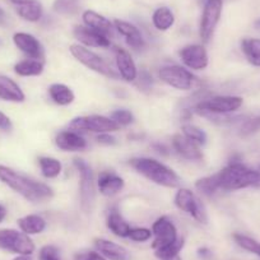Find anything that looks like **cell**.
Here are the masks:
<instances>
[{"mask_svg":"<svg viewBox=\"0 0 260 260\" xmlns=\"http://www.w3.org/2000/svg\"><path fill=\"white\" fill-rule=\"evenodd\" d=\"M0 180L32 203L47 201L54 195V191L49 185L29 179L3 165H0Z\"/></svg>","mask_w":260,"mask_h":260,"instance_id":"1","label":"cell"},{"mask_svg":"<svg viewBox=\"0 0 260 260\" xmlns=\"http://www.w3.org/2000/svg\"><path fill=\"white\" fill-rule=\"evenodd\" d=\"M219 187L223 191L245 189L249 186H260V171L252 170L234 161L217 174Z\"/></svg>","mask_w":260,"mask_h":260,"instance_id":"2","label":"cell"},{"mask_svg":"<svg viewBox=\"0 0 260 260\" xmlns=\"http://www.w3.org/2000/svg\"><path fill=\"white\" fill-rule=\"evenodd\" d=\"M129 165L137 172L143 175L144 177L151 180L154 184L165 187H177L180 185L179 175L157 159L148 158V157H139V158L130 159Z\"/></svg>","mask_w":260,"mask_h":260,"instance_id":"3","label":"cell"},{"mask_svg":"<svg viewBox=\"0 0 260 260\" xmlns=\"http://www.w3.org/2000/svg\"><path fill=\"white\" fill-rule=\"evenodd\" d=\"M244 104L242 97L239 96H214L211 99L201 100L194 106V111L202 114L229 115L237 111Z\"/></svg>","mask_w":260,"mask_h":260,"instance_id":"4","label":"cell"},{"mask_svg":"<svg viewBox=\"0 0 260 260\" xmlns=\"http://www.w3.org/2000/svg\"><path fill=\"white\" fill-rule=\"evenodd\" d=\"M74 166L78 170L79 177V197H81V206L86 213H91L93 208L94 199H96V189H94L93 171L86 161L81 158L74 159Z\"/></svg>","mask_w":260,"mask_h":260,"instance_id":"5","label":"cell"},{"mask_svg":"<svg viewBox=\"0 0 260 260\" xmlns=\"http://www.w3.org/2000/svg\"><path fill=\"white\" fill-rule=\"evenodd\" d=\"M71 52L79 62L87 67L91 71L96 72V73L101 74V76L107 77L110 79H117L119 78V74L116 72H114V69H111L109 64L102 59L101 56L96 54V52L91 51L89 49H87L83 45H72L71 46Z\"/></svg>","mask_w":260,"mask_h":260,"instance_id":"6","label":"cell"},{"mask_svg":"<svg viewBox=\"0 0 260 260\" xmlns=\"http://www.w3.org/2000/svg\"><path fill=\"white\" fill-rule=\"evenodd\" d=\"M175 206L180 211L189 214L191 218L199 223L206 224L208 222V214H207L206 207L202 203L201 199L189 189L181 187L175 195Z\"/></svg>","mask_w":260,"mask_h":260,"instance_id":"7","label":"cell"},{"mask_svg":"<svg viewBox=\"0 0 260 260\" xmlns=\"http://www.w3.org/2000/svg\"><path fill=\"white\" fill-rule=\"evenodd\" d=\"M158 76L162 82L167 86L172 87L180 91H190L194 88V84L197 82V77L180 65H166L162 67L158 72Z\"/></svg>","mask_w":260,"mask_h":260,"instance_id":"8","label":"cell"},{"mask_svg":"<svg viewBox=\"0 0 260 260\" xmlns=\"http://www.w3.org/2000/svg\"><path fill=\"white\" fill-rule=\"evenodd\" d=\"M69 127L74 132H93V133H111L119 130V125L111 117L102 115H89V116H79L71 121Z\"/></svg>","mask_w":260,"mask_h":260,"instance_id":"9","label":"cell"},{"mask_svg":"<svg viewBox=\"0 0 260 260\" xmlns=\"http://www.w3.org/2000/svg\"><path fill=\"white\" fill-rule=\"evenodd\" d=\"M0 249L18 255H31L35 251V244L22 231L0 230Z\"/></svg>","mask_w":260,"mask_h":260,"instance_id":"10","label":"cell"},{"mask_svg":"<svg viewBox=\"0 0 260 260\" xmlns=\"http://www.w3.org/2000/svg\"><path fill=\"white\" fill-rule=\"evenodd\" d=\"M222 0H206L204 2L203 14L199 27V35L204 44H208L213 37L216 27L221 19Z\"/></svg>","mask_w":260,"mask_h":260,"instance_id":"11","label":"cell"},{"mask_svg":"<svg viewBox=\"0 0 260 260\" xmlns=\"http://www.w3.org/2000/svg\"><path fill=\"white\" fill-rule=\"evenodd\" d=\"M152 234H153L154 240L152 242V249L157 250L161 247L167 246L179 239L177 236V229L174 222L166 216L159 217L152 226Z\"/></svg>","mask_w":260,"mask_h":260,"instance_id":"12","label":"cell"},{"mask_svg":"<svg viewBox=\"0 0 260 260\" xmlns=\"http://www.w3.org/2000/svg\"><path fill=\"white\" fill-rule=\"evenodd\" d=\"M182 62L192 71H203L208 67V52L203 45H187L179 52Z\"/></svg>","mask_w":260,"mask_h":260,"instance_id":"13","label":"cell"},{"mask_svg":"<svg viewBox=\"0 0 260 260\" xmlns=\"http://www.w3.org/2000/svg\"><path fill=\"white\" fill-rule=\"evenodd\" d=\"M114 54L119 76L125 82L136 81L137 77H138V69H137V65L132 55H130V52L122 49V47L116 46L114 47Z\"/></svg>","mask_w":260,"mask_h":260,"instance_id":"14","label":"cell"},{"mask_svg":"<svg viewBox=\"0 0 260 260\" xmlns=\"http://www.w3.org/2000/svg\"><path fill=\"white\" fill-rule=\"evenodd\" d=\"M13 42L24 55L29 59L41 60L44 59L45 51L41 42L32 35L26 34V32H17L13 36Z\"/></svg>","mask_w":260,"mask_h":260,"instance_id":"15","label":"cell"},{"mask_svg":"<svg viewBox=\"0 0 260 260\" xmlns=\"http://www.w3.org/2000/svg\"><path fill=\"white\" fill-rule=\"evenodd\" d=\"M114 27L121 36L125 37V41H126L129 47L137 50V51L143 50L146 47V41H144L142 32L139 31L138 27L129 23V22L120 21V19H115Z\"/></svg>","mask_w":260,"mask_h":260,"instance_id":"16","label":"cell"},{"mask_svg":"<svg viewBox=\"0 0 260 260\" xmlns=\"http://www.w3.org/2000/svg\"><path fill=\"white\" fill-rule=\"evenodd\" d=\"M73 34L74 37H76L81 44H83L84 46L106 49V47H110V45H111L109 37L100 34V32L94 31V29L89 28V27L76 26L73 29Z\"/></svg>","mask_w":260,"mask_h":260,"instance_id":"17","label":"cell"},{"mask_svg":"<svg viewBox=\"0 0 260 260\" xmlns=\"http://www.w3.org/2000/svg\"><path fill=\"white\" fill-rule=\"evenodd\" d=\"M55 144L57 148L65 152H79L87 148V141L79 136L74 130H65L60 132L55 137Z\"/></svg>","mask_w":260,"mask_h":260,"instance_id":"18","label":"cell"},{"mask_svg":"<svg viewBox=\"0 0 260 260\" xmlns=\"http://www.w3.org/2000/svg\"><path fill=\"white\" fill-rule=\"evenodd\" d=\"M172 147L179 156L187 161H201L203 159V153L199 149L198 144H195L182 134H176L172 138Z\"/></svg>","mask_w":260,"mask_h":260,"instance_id":"19","label":"cell"},{"mask_svg":"<svg viewBox=\"0 0 260 260\" xmlns=\"http://www.w3.org/2000/svg\"><path fill=\"white\" fill-rule=\"evenodd\" d=\"M99 190L105 197H114L119 194L125 186V181L121 176L112 171H102L100 172L99 179H97Z\"/></svg>","mask_w":260,"mask_h":260,"instance_id":"20","label":"cell"},{"mask_svg":"<svg viewBox=\"0 0 260 260\" xmlns=\"http://www.w3.org/2000/svg\"><path fill=\"white\" fill-rule=\"evenodd\" d=\"M94 246L97 251L104 255L107 260H130V252L121 245L106 239H96Z\"/></svg>","mask_w":260,"mask_h":260,"instance_id":"21","label":"cell"},{"mask_svg":"<svg viewBox=\"0 0 260 260\" xmlns=\"http://www.w3.org/2000/svg\"><path fill=\"white\" fill-rule=\"evenodd\" d=\"M82 18H83V22L86 23L87 27L105 35L106 37L114 35V23L110 22L107 18H105L104 16H101V14L96 13L93 11H86L83 16H82Z\"/></svg>","mask_w":260,"mask_h":260,"instance_id":"22","label":"cell"},{"mask_svg":"<svg viewBox=\"0 0 260 260\" xmlns=\"http://www.w3.org/2000/svg\"><path fill=\"white\" fill-rule=\"evenodd\" d=\"M0 99L9 102H23L26 96L13 79L0 76Z\"/></svg>","mask_w":260,"mask_h":260,"instance_id":"23","label":"cell"},{"mask_svg":"<svg viewBox=\"0 0 260 260\" xmlns=\"http://www.w3.org/2000/svg\"><path fill=\"white\" fill-rule=\"evenodd\" d=\"M107 229L117 237H125L129 236L130 232V226L126 221H125L124 217L120 214V212L116 208H112L111 211L107 214Z\"/></svg>","mask_w":260,"mask_h":260,"instance_id":"24","label":"cell"},{"mask_svg":"<svg viewBox=\"0 0 260 260\" xmlns=\"http://www.w3.org/2000/svg\"><path fill=\"white\" fill-rule=\"evenodd\" d=\"M19 229L26 235H39L46 230V221L39 214H28L17 221Z\"/></svg>","mask_w":260,"mask_h":260,"instance_id":"25","label":"cell"},{"mask_svg":"<svg viewBox=\"0 0 260 260\" xmlns=\"http://www.w3.org/2000/svg\"><path fill=\"white\" fill-rule=\"evenodd\" d=\"M49 96L59 106H68L74 101V92L62 83H54L49 87Z\"/></svg>","mask_w":260,"mask_h":260,"instance_id":"26","label":"cell"},{"mask_svg":"<svg viewBox=\"0 0 260 260\" xmlns=\"http://www.w3.org/2000/svg\"><path fill=\"white\" fill-rule=\"evenodd\" d=\"M14 72L21 77H37L44 72V62L41 60L27 59L14 65Z\"/></svg>","mask_w":260,"mask_h":260,"instance_id":"27","label":"cell"},{"mask_svg":"<svg viewBox=\"0 0 260 260\" xmlns=\"http://www.w3.org/2000/svg\"><path fill=\"white\" fill-rule=\"evenodd\" d=\"M152 23L158 31H167L174 26L175 16L171 9L167 7H161L154 11L153 16H152Z\"/></svg>","mask_w":260,"mask_h":260,"instance_id":"28","label":"cell"},{"mask_svg":"<svg viewBox=\"0 0 260 260\" xmlns=\"http://www.w3.org/2000/svg\"><path fill=\"white\" fill-rule=\"evenodd\" d=\"M241 50L247 61L254 67H260V39H244Z\"/></svg>","mask_w":260,"mask_h":260,"instance_id":"29","label":"cell"},{"mask_svg":"<svg viewBox=\"0 0 260 260\" xmlns=\"http://www.w3.org/2000/svg\"><path fill=\"white\" fill-rule=\"evenodd\" d=\"M17 13L21 18H23L24 21L28 22H39L41 19L42 13V6L37 2V0H34L31 3L23 4V6L17 7Z\"/></svg>","mask_w":260,"mask_h":260,"instance_id":"30","label":"cell"},{"mask_svg":"<svg viewBox=\"0 0 260 260\" xmlns=\"http://www.w3.org/2000/svg\"><path fill=\"white\" fill-rule=\"evenodd\" d=\"M39 165L42 176L46 179H55L61 174L62 165L59 159L52 157H40Z\"/></svg>","mask_w":260,"mask_h":260,"instance_id":"31","label":"cell"},{"mask_svg":"<svg viewBox=\"0 0 260 260\" xmlns=\"http://www.w3.org/2000/svg\"><path fill=\"white\" fill-rule=\"evenodd\" d=\"M185 245V240L182 237H179L175 242L167 245V246L161 247V249L154 250V255L159 260H171L175 256H179L180 251L182 250Z\"/></svg>","mask_w":260,"mask_h":260,"instance_id":"32","label":"cell"},{"mask_svg":"<svg viewBox=\"0 0 260 260\" xmlns=\"http://www.w3.org/2000/svg\"><path fill=\"white\" fill-rule=\"evenodd\" d=\"M195 187L198 189V191H201L203 195H207V197H212V195H214L217 191L221 190L217 174L199 179L198 181L195 182Z\"/></svg>","mask_w":260,"mask_h":260,"instance_id":"33","label":"cell"},{"mask_svg":"<svg viewBox=\"0 0 260 260\" xmlns=\"http://www.w3.org/2000/svg\"><path fill=\"white\" fill-rule=\"evenodd\" d=\"M182 136L186 137L191 142H194L198 146H204L207 143V134L204 130L201 127L195 126L191 124H185L182 125Z\"/></svg>","mask_w":260,"mask_h":260,"instance_id":"34","label":"cell"},{"mask_svg":"<svg viewBox=\"0 0 260 260\" xmlns=\"http://www.w3.org/2000/svg\"><path fill=\"white\" fill-rule=\"evenodd\" d=\"M234 240L240 247H242L246 251L251 252V254L257 255L260 257V242L254 240L252 237L246 236L242 234H234Z\"/></svg>","mask_w":260,"mask_h":260,"instance_id":"35","label":"cell"},{"mask_svg":"<svg viewBox=\"0 0 260 260\" xmlns=\"http://www.w3.org/2000/svg\"><path fill=\"white\" fill-rule=\"evenodd\" d=\"M52 9L64 16H73L78 12L79 3L78 0H55Z\"/></svg>","mask_w":260,"mask_h":260,"instance_id":"36","label":"cell"},{"mask_svg":"<svg viewBox=\"0 0 260 260\" xmlns=\"http://www.w3.org/2000/svg\"><path fill=\"white\" fill-rule=\"evenodd\" d=\"M260 130V115H255V116L247 117L246 120H244L240 126L239 134L242 138H246V137L255 134L256 132Z\"/></svg>","mask_w":260,"mask_h":260,"instance_id":"37","label":"cell"},{"mask_svg":"<svg viewBox=\"0 0 260 260\" xmlns=\"http://www.w3.org/2000/svg\"><path fill=\"white\" fill-rule=\"evenodd\" d=\"M111 119L116 122L119 126H127V125L133 124L134 115L129 111V110L120 109L115 110L111 114Z\"/></svg>","mask_w":260,"mask_h":260,"instance_id":"38","label":"cell"},{"mask_svg":"<svg viewBox=\"0 0 260 260\" xmlns=\"http://www.w3.org/2000/svg\"><path fill=\"white\" fill-rule=\"evenodd\" d=\"M153 234L149 229L146 227H137V229H130L129 232V239L133 240L136 242H146L148 240L152 239Z\"/></svg>","mask_w":260,"mask_h":260,"instance_id":"39","label":"cell"},{"mask_svg":"<svg viewBox=\"0 0 260 260\" xmlns=\"http://www.w3.org/2000/svg\"><path fill=\"white\" fill-rule=\"evenodd\" d=\"M39 260H61L59 249L54 245H45L40 250Z\"/></svg>","mask_w":260,"mask_h":260,"instance_id":"40","label":"cell"},{"mask_svg":"<svg viewBox=\"0 0 260 260\" xmlns=\"http://www.w3.org/2000/svg\"><path fill=\"white\" fill-rule=\"evenodd\" d=\"M136 81L139 88L144 92L149 91L152 88V86H153V78H152V76L147 71H141V73H138V77H137Z\"/></svg>","mask_w":260,"mask_h":260,"instance_id":"41","label":"cell"},{"mask_svg":"<svg viewBox=\"0 0 260 260\" xmlns=\"http://www.w3.org/2000/svg\"><path fill=\"white\" fill-rule=\"evenodd\" d=\"M74 260H107L104 255L100 254L99 251H87L81 252V254L76 255Z\"/></svg>","mask_w":260,"mask_h":260,"instance_id":"42","label":"cell"},{"mask_svg":"<svg viewBox=\"0 0 260 260\" xmlns=\"http://www.w3.org/2000/svg\"><path fill=\"white\" fill-rule=\"evenodd\" d=\"M97 141H99V143L105 144V146H114V144H116V138L110 136V133H101L97 137Z\"/></svg>","mask_w":260,"mask_h":260,"instance_id":"43","label":"cell"},{"mask_svg":"<svg viewBox=\"0 0 260 260\" xmlns=\"http://www.w3.org/2000/svg\"><path fill=\"white\" fill-rule=\"evenodd\" d=\"M12 126H13V125H12L11 119H9L6 114L0 112V129L4 130V132H9V130L12 129Z\"/></svg>","mask_w":260,"mask_h":260,"instance_id":"44","label":"cell"},{"mask_svg":"<svg viewBox=\"0 0 260 260\" xmlns=\"http://www.w3.org/2000/svg\"><path fill=\"white\" fill-rule=\"evenodd\" d=\"M153 148L156 149L157 153H159V154H165V156H166V154H169V149H167V147H166V146H164V144L157 143V144H154Z\"/></svg>","mask_w":260,"mask_h":260,"instance_id":"45","label":"cell"},{"mask_svg":"<svg viewBox=\"0 0 260 260\" xmlns=\"http://www.w3.org/2000/svg\"><path fill=\"white\" fill-rule=\"evenodd\" d=\"M198 255L201 257H203V259H207V257L211 256L212 251L208 249V247H202V249L198 250Z\"/></svg>","mask_w":260,"mask_h":260,"instance_id":"46","label":"cell"},{"mask_svg":"<svg viewBox=\"0 0 260 260\" xmlns=\"http://www.w3.org/2000/svg\"><path fill=\"white\" fill-rule=\"evenodd\" d=\"M9 3L14 4L16 7L18 6H23V4H27V3H31V2H34V0H8Z\"/></svg>","mask_w":260,"mask_h":260,"instance_id":"47","label":"cell"},{"mask_svg":"<svg viewBox=\"0 0 260 260\" xmlns=\"http://www.w3.org/2000/svg\"><path fill=\"white\" fill-rule=\"evenodd\" d=\"M6 216H7L6 208H4V207L2 206V204H0V223L3 222V219L6 218Z\"/></svg>","mask_w":260,"mask_h":260,"instance_id":"48","label":"cell"},{"mask_svg":"<svg viewBox=\"0 0 260 260\" xmlns=\"http://www.w3.org/2000/svg\"><path fill=\"white\" fill-rule=\"evenodd\" d=\"M13 260H34V259H32L29 255H19V256H17L16 259H13Z\"/></svg>","mask_w":260,"mask_h":260,"instance_id":"49","label":"cell"},{"mask_svg":"<svg viewBox=\"0 0 260 260\" xmlns=\"http://www.w3.org/2000/svg\"><path fill=\"white\" fill-rule=\"evenodd\" d=\"M4 17V12H3V9L0 8V18H3Z\"/></svg>","mask_w":260,"mask_h":260,"instance_id":"50","label":"cell"},{"mask_svg":"<svg viewBox=\"0 0 260 260\" xmlns=\"http://www.w3.org/2000/svg\"><path fill=\"white\" fill-rule=\"evenodd\" d=\"M171 260H181V257H180V256H175L174 259H171Z\"/></svg>","mask_w":260,"mask_h":260,"instance_id":"51","label":"cell"},{"mask_svg":"<svg viewBox=\"0 0 260 260\" xmlns=\"http://www.w3.org/2000/svg\"><path fill=\"white\" fill-rule=\"evenodd\" d=\"M204 2H206V0H204Z\"/></svg>","mask_w":260,"mask_h":260,"instance_id":"52","label":"cell"}]
</instances>
